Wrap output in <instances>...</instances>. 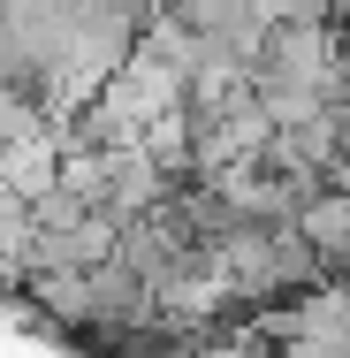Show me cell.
<instances>
[{
	"label": "cell",
	"mask_w": 350,
	"mask_h": 358,
	"mask_svg": "<svg viewBox=\"0 0 350 358\" xmlns=\"http://www.w3.org/2000/svg\"><path fill=\"white\" fill-rule=\"evenodd\" d=\"M175 191V176L152 160V145L145 138H122V145H107V214H122V221H138V214H152L160 199Z\"/></svg>",
	"instance_id": "2"
},
{
	"label": "cell",
	"mask_w": 350,
	"mask_h": 358,
	"mask_svg": "<svg viewBox=\"0 0 350 358\" xmlns=\"http://www.w3.org/2000/svg\"><path fill=\"white\" fill-rule=\"evenodd\" d=\"M343 62V23H275L267 54H259V84H335Z\"/></svg>",
	"instance_id": "1"
},
{
	"label": "cell",
	"mask_w": 350,
	"mask_h": 358,
	"mask_svg": "<svg viewBox=\"0 0 350 358\" xmlns=\"http://www.w3.org/2000/svg\"><path fill=\"white\" fill-rule=\"evenodd\" d=\"M0 183H8V191H23V199L54 191V183H61V138H54V130L8 138V145H0Z\"/></svg>",
	"instance_id": "3"
},
{
	"label": "cell",
	"mask_w": 350,
	"mask_h": 358,
	"mask_svg": "<svg viewBox=\"0 0 350 358\" xmlns=\"http://www.w3.org/2000/svg\"><path fill=\"white\" fill-rule=\"evenodd\" d=\"M122 229H130L122 214L92 206V214H84V221L69 229V244H76V267H107V259H122Z\"/></svg>",
	"instance_id": "7"
},
{
	"label": "cell",
	"mask_w": 350,
	"mask_h": 358,
	"mask_svg": "<svg viewBox=\"0 0 350 358\" xmlns=\"http://www.w3.org/2000/svg\"><path fill=\"white\" fill-rule=\"evenodd\" d=\"M259 107L275 130H297V122H320L335 99H328V84H259Z\"/></svg>",
	"instance_id": "6"
},
{
	"label": "cell",
	"mask_w": 350,
	"mask_h": 358,
	"mask_svg": "<svg viewBox=\"0 0 350 358\" xmlns=\"http://www.w3.org/2000/svg\"><path fill=\"white\" fill-rule=\"evenodd\" d=\"M297 221H305V236L320 244V259L343 275V267H350V183H328V191H312Z\"/></svg>",
	"instance_id": "5"
},
{
	"label": "cell",
	"mask_w": 350,
	"mask_h": 358,
	"mask_svg": "<svg viewBox=\"0 0 350 358\" xmlns=\"http://www.w3.org/2000/svg\"><path fill=\"white\" fill-rule=\"evenodd\" d=\"M31 236H38V214H31V199L0 183V259H23V252H31Z\"/></svg>",
	"instance_id": "8"
},
{
	"label": "cell",
	"mask_w": 350,
	"mask_h": 358,
	"mask_svg": "<svg viewBox=\"0 0 350 358\" xmlns=\"http://www.w3.org/2000/svg\"><path fill=\"white\" fill-rule=\"evenodd\" d=\"M335 23H350V0H335Z\"/></svg>",
	"instance_id": "11"
},
{
	"label": "cell",
	"mask_w": 350,
	"mask_h": 358,
	"mask_svg": "<svg viewBox=\"0 0 350 358\" xmlns=\"http://www.w3.org/2000/svg\"><path fill=\"white\" fill-rule=\"evenodd\" d=\"M282 23H335V0H275Z\"/></svg>",
	"instance_id": "10"
},
{
	"label": "cell",
	"mask_w": 350,
	"mask_h": 358,
	"mask_svg": "<svg viewBox=\"0 0 350 358\" xmlns=\"http://www.w3.org/2000/svg\"><path fill=\"white\" fill-rule=\"evenodd\" d=\"M23 289L38 297L46 320L92 328V267H38V275H23Z\"/></svg>",
	"instance_id": "4"
},
{
	"label": "cell",
	"mask_w": 350,
	"mask_h": 358,
	"mask_svg": "<svg viewBox=\"0 0 350 358\" xmlns=\"http://www.w3.org/2000/svg\"><path fill=\"white\" fill-rule=\"evenodd\" d=\"M343 275H350V267H343Z\"/></svg>",
	"instance_id": "12"
},
{
	"label": "cell",
	"mask_w": 350,
	"mask_h": 358,
	"mask_svg": "<svg viewBox=\"0 0 350 358\" xmlns=\"http://www.w3.org/2000/svg\"><path fill=\"white\" fill-rule=\"evenodd\" d=\"M31 214H38V229H76V221L92 214V199L69 191V183H54V191H38V199H31Z\"/></svg>",
	"instance_id": "9"
}]
</instances>
